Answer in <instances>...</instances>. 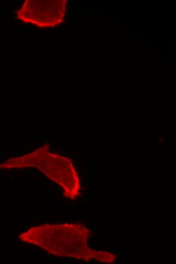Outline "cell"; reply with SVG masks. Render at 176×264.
<instances>
[{"instance_id": "3957f363", "label": "cell", "mask_w": 176, "mask_h": 264, "mask_svg": "<svg viewBox=\"0 0 176 264\" xmlns=\"http://www.w3.org/2000/svg\"><path fill=\"white\" fill-rule=\"evenodd\" d=\"M66 2L61 0H26L17 12L22 22L38 27H54L65 17Z\"/></svg>"}, {"instance_id": "7a4b0ae2", "label": "cell", "mask_w": 176, "mask_h": 264, "mask_svg": "<svg viewBox=\"0 0 176 264\" xmlns=\"http://www.w3.org/2000/svg\"><path fill=\"white\" fill-rule=\"evenodd\" d=\"M33 167L57 183L63 189L66 198L74 200L80 195V179L72 161L68 157L50 153L48 144L29 154L0 164V169Z\"/></svg>"}, {"instance_id": "6da1fadb", "label": "cell", "mask_w": 176, "mask_h": 264, "mask_svg": "<svg viewBox=\"0 0 176 264\" xmlns=\"http://www.w3.org/2000/svg\"><path fill=\"white\" fill-rule=\"evenodd\" d=\"M90 230L77 223L46 224L34 226L19 236L21 241L38 246L49 253L89 262L113 263L116 255L105 250L91 249L88 240Z\"/></svg>"}]
</instances>
